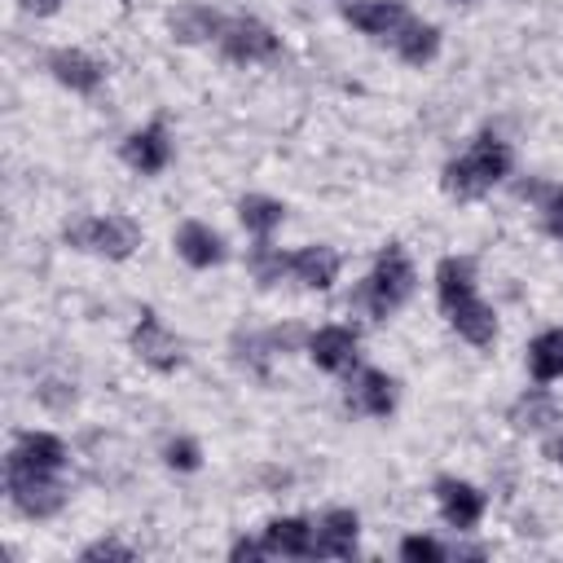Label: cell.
Masks as SVG:
<instances>
[{"label":"cell","instance_id":"obj_1","mask_svg":"<svg viewBox=\"0 0 563 563\" xmlns=\"http://www.w3.org/2000/svg\"><path fill=\"white\" fill-rule=\"evenodd\" d=\"M506 172H510V150H506V141H497L493 132H484V136L471 145V154H462V158H453V163L444 167V189L457 194V198H475V194L493 189Z\"/></svg>","mask_w":563,"mask_h":563},{"label":"cell","instance_id":"obj_2","mask_svg":"<svg viewBox=\"0 0 563 563\" xmlns=\"http://www.w3.org/2000/svg\"><path fill=\"white\" fill-rule=\"evenodd\" d=\"M409 290H413V264L405 260V251H400V246H387V251L378 255L374 273L356 286L352 303H356V308H365L374 321H383L387 312H396V308L409 299Z\"/></svg>","mask_w":563,"mask_h":563},{"label":"cell","instance_id":"obj_3","mask_svg":"<svg viewBox=\"0 0 563 563\" xmlns=\"http://www.w3.org/2000/svg\"><path fill=\"white\" fill-rule=\"evenodd\" d=\"M4 484H9L13 506H18L22 515H31V519H44V515H53V510L66 501L62 484H57L48 471H35V466H26V462L13 457V453H9V462H4Z\"/></svg>","mask_w":563,"mask_h":563},{"label":"cell","instance_id":"obj_4","mask_svg":"<svg viewBox=\"0 0 563 563\" xmlns=\"http://www.w3.org/2000/svg\"><path fill=\"white\" fill-rule=\"evenodd\" d=\"M66 242L79 246V251H97V255H110V260H128L136 246H141V229L123 216H88L79 224L66 229Z\"/></svg>","mask_w":563,"mask_h":563},{"label":"cell","instance_id":"obj_5","mask_svg":"<svg viewBox=\"0 0 563 563\" xmlns=\"http://www.w3.org/2000/svg\"><path fill=\"white\" fill-rule=\"evenodd\" d=\"M220 48L233 62H268V57H277V35L255 18H233L220 31Z\"/></svg>","mask_w":563,"mask_h":563},{"label":"cell","instance_id":"obj_6","mask_svg":"<svg viewBox=\"0 0 563 563\" xmlns=\"http://www.w3.org/2000/svg\"><path fill=\"white\" fill-rule=\"evenodd\" d=\"M132 347H136V356H141L145 365H154V369H176V365H180V343H176V334L163 330V321H158L154 312H145L141 325L132 330Z\"/></svg>","mask_w":563,"mask_h":563},{"label":"cell","instance_id":"obj_7","mask_svg":"<svg viewBox=\"0 0 563 563\" xmlns=\"http://www.w3.org/2000/svg\"><path fill=\"white\" fill-rule=\"evenodd\" d=\"M435 497H440V515L449 519V528H475L484 515V493L471 488L466 479H440Z\"/></svg>","mask_w":563,"mask_h":563},{"label":"cell","instance_id":"obj_8","mask_svg":"<svg viewBox=\"0 0 563 563\" xmlns=\"http://www.w3.org/2000/svg\"><path fill=\"white\" fill-rule=\"evenodd\" d=\"M123 158H128L136 172H145V176L163 172V167H167V158H172V141H167V128H163V123H150V128L132 132V136L123 141Z\"/></svg>","mask_w":563,"mask_h":563},{"label":"cell","instance_id":"obj_9","mask_svg":"<svg viewBox=\"0 0 563 563\" xmlns=\"http://www.w3.org/2000/svg\"><path fill=\"white\" fill-rule=\"evenodd\" d=\"M308 356H312L321 369L343 374V369L356 365V334L343 330V325H325V330H317V334L308 339Z\"/></svg>","mask_w":563,"mask_h":563},{"label":"cell","instance_id":"obj_10","mask_svg":"<svg viewBox=\"0 0 563 563\" xmlns=\"http://www.w3.org/2000/svg\"><path fill=\"white\" fill-rule=\"evenodd\" d=\"M343 13H347V22L361 26L365 35H387V40L409 22V13H405L400 0H356V4H347Z\"/></svg>","mask_w":563,"mask_h":563},{"label":"cell","instance_id":"obj_11","mask_svg":"<svg viewBox=\"0 0 563 563\" xmlns=\"http://www.w3.org/2000/svg\"><path fill=\"white\" fill-rule=\"evenodd\" d=\"M356 550V515L352 510H330L312 537V554L325 559H347Z\"/></svg>","mask_w":563,"mask_h":563},{"label":"cell","instance_id":"obj_12","mask_svg":"<svg viewBox=\"0 0 563 563\" xmlns=\"http://www.w3.org/2000/svg\"><path fill=\"white\" fill-rule=\"evenodd\" d=\"M347 405H352V409H361V413L383 418V413H391V405H396V383H391L383 369H365V374L352 383Z\"/></svg>","mask_w":563,"mask_h":563},{"label":"cell","instance_id":"obj_13","mask_svg":"<svg viewBox=\"0 0 563 563\" xmlns=\"http://www.w3.org/2000/svg\"><path fill=\"white\" fill-rule=\"evenodd\" d=\"M176 251H180V260L194 264V268H211V264L224 260V242H220L207 224H198V220L180 224V233H176Z\"/></svg>","mask_w":563,"mask_h":563},{"label":"cell","instance_id":"obj_14","mask_svg":"<svg viewBox=\"0 0 563 563\" xmlns=\"http://www.w3.org/2000/svg\"><path fill=\"white\" fill-rule=\"evenodd\" d=\"M471 277H475V264L471 260H457V255L440 260V268H435V295H440V308L444 312L475 295V282Z\"/></svg>","mask_w":563,"mask_h":563},{"label":"cell","instance_id":"obj_15","mask_svg":"<svg viewBox=\"0 0 563 563\" xmlns=\"http://www.w3.org/2000/svg\"><path fill=\"white\" fill-rule=\"evenodd\" d=\"M48 70H53L66 88H75V92H97V84H101V66H97L92 57L75 53V48L53 53V57H48Z\"/></svg>","mask_w":563,"mask_h":563},{"label":"cell","instance_id":"obj_16","mask_svg":"<svg viewBox=\"0 0 563 563\" xmlns=\"http://www.w3.org/2000/svg\"><path fill=\"white\" fill-rule=\"evenodd\" d=\"M290 273H295L303 286L325 290V286L334 282V273H339V255H334L330 246H303V251L290 255Z\"/></svg>","mask_w":563,"mask_h":563},{"label":"cell","instance_id":"obj_17","mask_svg":"<svg viewBox=\"0 0 563 563\" xmlns=\"http://www.w3.org/2000/svg\"><path fill=\"white\" fill-rule=\"evenodd\" d=\"M13 457H22L26 466L53 475V471H62V462H66V444H62L57 435H44V431H22L18 444H13Z\"/></svg>","mask_w":563,"mask_h":563},{"label":"cell","instance_id":"obj_18","mask_svg":"<svg viewBox=\"0 0 563 563\" xmlns=\"http://www.w3.org/2000/svg\"><path fill=\"white\" fill-rule=\"evenodd\" d=\"M268 554H286V559H308L312 554V528L303 519H273L264 532Z\"/></svg>","mask_w":563,"mask_h":563},{"label":"cell","instance_id":"obj_19","mask_svg":"<svg viewBox=\"0 0 563 563\" xmlns=\"http://www.w3.org/2000/svg\"><path fill=\"white\" fill-rule=\"evenodd\" d=\"M449 321L457 325V334L462 339H471V343H493V334H497V321H493V308L488 303H479L475 295L471 299H462L457 308H449Z\"/></svg>","mask_w":563,"mask_h":563},{"label":"cell","instance_id":"obj_20","mask_svg":"<svg viewBox=\"0 0 563 563\" xmlns=\"http://www.w3.org/2000/svg\"><path fill=\"white\" fill-rule=\"evenodd\" d=\"M391 44H396V53H400L409 66H422V62H431V57L440 53V31L427 26V22H405V26L391 35Z\"/></svg>","mask_w":563,"mask_h":563},{"label":"cell","instance_id":"obj_21","mask_svg":"<svg viewBox=\"0 0 563 563\" xmlns=\"http://www.w3.org/2000/svg\"><path fill=\"white\" fill-rule=\"evenodd\" d=\"M220 31H224V18L202 9V4H189V9L172 13V35L185 40V44H198V40H211V35L220 40Z\"/></svg>","mask_w":563,"mask_h":563},{"label":"cell","instance_id":"obj_22","mask_svg":"<svg viewBox=\"0 0 563 563\" xmlns=\"http://www.w3.org/2000/svg\"><path fill=\"white\" fill-rule=\"evenodd\" d=\"M510 422H515L519 431H545V427H559V422H563V409H559L545 391H532V396L515 400Z\"/></svg>","mask_w":563,"mask_h":563},{"label":"cell","instance_id":"obj_23","mask_svg":"<svg viewBox=\"0 0 563 563\" xmlns=\"http://www.w3.org/2000/svg\"><path fill=\"white\" fill-rule=\"evenodd\" d=\"M528 365H532V378H537V383L563 378V330L537 334L532 347H528Z\"/></svg>","mask_w":563,"mask_h":563},{"label":"cell","instance_id":"obj_24","mask_svg":"<svg viewBox=\"0 0 563 563\" xmlns=\"http://www.w3.org/2000/svg\"><path fill=\"white\" fill-rule=\"evenodd\" d=\"M238 216H242V224H246L255 238H268V233L282 224L286 207H282V202H273V198H260V194H251V198H242Z\"/></svg>","mask_w":563,"mask_h":563},{"label":"cell","instance_id":"obj_25","mask_svg":"<svg viewBox=\"0 0 563 563\" xmlns=\"http://www.w3.org/2000/svg\"><path fill=\"white\" fill-rule=\"evenodd\" d=\"M519 198H532L545 216V229L554 238H563V189L559 185H541V180H523L519 185Z\"/></svg>","mask_w":563,"mask_h":563},{"label":"cell","instance_id":"obj_26","mask_svg":"<svg viewBox=\"0 0 563 563\" xmlns=\"http://www.w3.org/2000/svg\"><path fill=\"white\" fill-rule=\"evenodd\" d=\"M251 273H255V282L260 286H273V282H282L286 273H290V255H282V251H273L264 238H260V246L251 251Z\"/></svg>","mask_w":563,"mask_h":563},{"label":"cell","instance_id":"obj_27","mask_svg":"<svg viewBox=\"0 0 563 563\" xmlns=\"http://www.w3.org/2000/svg\"><path fill=\"white\" fill-rule=\"evenodd\" d=\"M400 559H409V563H435V559H444V545H435L431 537H405L400 541Z\"/></svg>","mask_w":563,"mask_h":563},{"label":"cell","instance_id":"obj_28","mask_svg":"<svg viewBox=\"0 0 563 563\" xmlns=\"http://www.w3.org/2000/svg\"><path fill=\"white\" fill-rule=\"evenodd\" d=\"M167 462H172L176 471H194V466H198V444H194V440H172V444H167Z\"/></svg>","mask_w":563,"mask_h":563},{"label":"cell","instance_id":"obj_29","mask_svg":"<svg viewBox=\"0 0 563 563\" xmlns=\"http://www.w3.org/2000/svg\"><path fill=\"white\" fill-rule=\"evenodd\" d=\"M97 559H132V550L119 545V541H97V545L84 550V563H97Z\"/></svg>","mask_w":563,"mask_h":563},{"label":"cell","instance_id":"obj_30","mask_svg":"<svg viewBox=\"0 0 563 563\" xmlns=\"http://www.w3.org/2000/svg\"><path fill=\"white\" fill-rule=\"evenodd\" d=\"M40 400H48V405H70V400H75V391H70V387H62V383H44V387H40Z\"/></svg>","mask_w":563,"mask_h":563},{"label":"cell","instance_id":"obj_31","mask_svg":"<svg viewBox=\"0 0 563 563\" xmlns=\"http://www.w3.org/2000/svg\"><path fill=\"white\" fill-rule=\"evenodd\" d=\"M260 554H268L264 541H238V545H233V559H260Z\"/></svg>","mask_w":563,"mask_h":563},{"label":"cell","instance_id":"obj_32","mask_svg":"<svg viewBox=\"0 0 563 563\" xmlns=\"http://www.w3.org/2000/svg\"><path fill=\"white\" fill-rule=\"evenodd\" d=\"M545 457H550V462H563V435H550V440H545Z\"/></svg>","mask_w":563,"mask_h":563},{"label":"cell","instance_id":"obj_33","mask_svg":"<svg viewBox=\"0 0 563 563\" xmlns=\"http://www.w3.org/2000/svg\"><path fill=\"white\" fill-rule=\"evenodd\" d=\"M22 4H26L31 13H53V9L62 4V0H22Z\"/></svg>","mask_w":563,"mask_h":563}]
</instances>
